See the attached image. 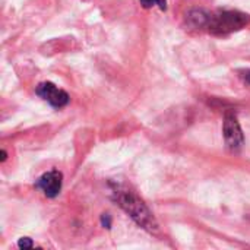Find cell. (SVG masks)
Listing matches in <instances>:
<instances>
[{"label": "cell", "mask_w": 250, "mask_h": 250, "mask_svg": "<svg viewBox=\"0 0 250 250\" xmlns=\"http://www.w3.org/2000/svg\"><path fill=\"white\" fill-rule=\"evenodd\" d=\"M35 94L38 97H41L44 101H47L50 105L56 107V108L67 105V103L70 100L67 92L60 89V88H57L53 82H42V83H40L35 88Z\"/></svg>", "instance_id": "277c9868"}, {"label": "cell", "mask_w": 250, "mask_h": 250, "mask_svg": "<svg viewBox=\"0 0 250 250\" xmlns=\"http://www.w3.org/2000/svg\"><path fill=\"white\" fill-rule=\"evenodd\" d=\"M243 78H245V81H246V82H249L250 83V70H246V72H245Z\"/></svg>", "instance_id": "9c48e42d"}, {"label": "cell", "mask_w": 250, "mask_h": 250, "mask_svg": "<svg viewBox=\"0 0 250 250\" xmlns=\"http://www.w3.org/2000/svg\"><path fill=\"white\" fill-rule=\"evenodd\" d=\"M101 224H103L105 229H110V227H111V218H110L108 214H104V215L101 217Z\"/></svg>", "instance_id": "ba28073f"}, {"label": "cell", "mask_w": 250, "mask_h": 250, "mask_svg": "<svg viewBox=\"0 0 250 250\" xmlns=\"http://www.w3.org/2000/svg\"><path fill=\"white\" fill-rule=\"evenodd\" d=\"M186 16L190 26L198 29H208L217 35H226L239 31L250 23L249 15L237 10L207 12L202 9H195L190 10Z\"/></svg>", "instance_id": "6da1fadb"}, {"label": "cell", "mask_w": 250, "mask_h": 250, "mask_svg": "<svg viewBox=\"0 0 250 250\" xmlns=\"http://www.w3.org/2000/svg\"><path fill=\"white\" fill-rule=\"evenodd\" d=\"M139 1L145 9H149L157 4L161 10H167V0H139Z\"/></svg>", "instance_id": "8992f818"}, {"label": "cell", "mask_w": 250, "mask_h": 250, "mask_svg": "<svg viewBox=\"0 0 250 250\" xmlns=\"http://www.w3.org/2000/svg\"><path fill=\"white\" fill-rule=\"evenodd\" d=\"M32 246H34V243H32V240L28 239V237H22V239L18 242V248H19V249H31Z\"/></svg>", "instance_id": "52a82bcc"}, {"label": "cell", "mask_w": 250, "mask_h": 250, "mask_svg": "<svg viewBox=\"0 0 250 250\" xmlns=\"http://www.w3.org/2000/svg\"><path fill=\"white\" fill-rule=\"evenodd\" d=\"M223 133H224L226 145H227L231 151H239V149L243 146V144H245V136H243L240 123H239L236 114L231 113V111L226 113L224 126H223Z\"/></svg>", "instance_id": "3957f363"}, {"label": "cell", "mask_w": 250, "mask_h": 250, "mask_svg": "<svg viewBox=\"0 0 250 250\" xmlns=\"http://www.w3.org/2000/svg\"><path fill=\"white\" fill-rule=\"evenodd\" d=\"M113 193L116 195V201L119 202L120 208L126 214H129L138 226H141L142 229L151 233L158 231V224L155 218L152 217L151 211L133 192L127 189H122V188H116Z\"/></svg>", "instance_id": "7a4b0ae2"}, {"label": "cell", "mask_w": 250, "mask_h": 250, "mask_svg": "<svg viewBox=\"0 0 250 250\" xmlns=\"http://www.w3.org/2000/svg\"><path fill=\"white\" fill-rule=\"evenodd\" d=\"M62 185H63V174L59 170L47 171L35 182V186L50 199L59 196L62 190Z\"/></svg>", "instance_id": "5b68a950"}, {"label": "cell", "mask_w": 250, "mask_h": 250, "mask_svg": "<svg viewBox=\"0 0 250 250\" xmlns=\"http://www.w3.org/2000/svg\"><path fill=\"white\" fill-rule=\"evenodd\" d=\"M6 158H7V154H6V151L3 149V151H1V163L6 161Z\"/></svg>", "instance_id": "30bf717a"}]
</instances>
